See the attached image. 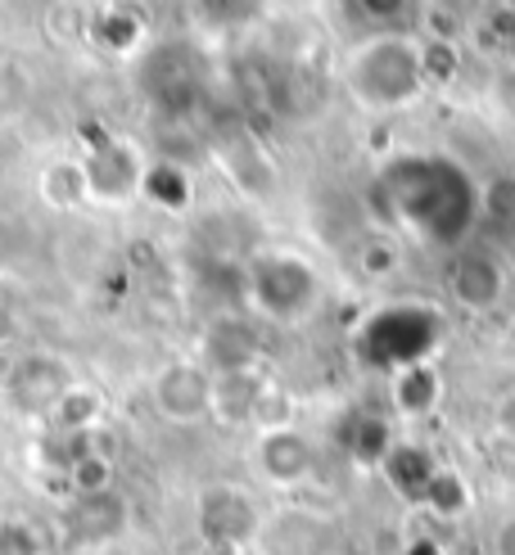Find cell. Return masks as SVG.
Wrapping results in <instances>:
<instances>
[{"instance_id": "1", "label": "cell", "mask_w": 515, "mask_h": 555, "mask_svg": "<svg viewBox=\"0 0 515 555\" xmlns=\"http://www.w3.org/2000/svg\"><path fill=\"white\" fill-rule=\"evenodd\" d=\"M375 204L394 227L425 244H456L475 221V185L448 158H398L375 181Z\"/></svg>"}, {"instance_id": "2", "label": "cell", "mask_w": 515, "mask_h": 555, "mask_svg": "<svg viewBox=\"0 0 515 555\" xmlns=\"http://www.w3.org/2000/svg\"><path fill=\"white\" fill-rule=\"evenodd\" d=\"M434 339H439V325H434L429 312H421V308H389V312L371 317L366 335H362V352H366V362H375V366L412 371L421 357L434 348Z\"/></svg>"}]
</instances>
